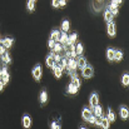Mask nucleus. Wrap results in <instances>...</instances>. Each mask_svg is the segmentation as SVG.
<instances>
[{
  "label": "nucleus",
  "mask_w": 129,
  "mask_h": 129,
  "mask_svg": "<svg viewBox=\"0 0 129 129\" xmlns=\"http://www.w3.org/2000/svg\"><path fill=\"white\" fill-rule=\"evenodd\" d=\"M45 61H46V65H48L49 68H53V67L55 65V60H54V58H53V55H51V54H49V55L46 56Z\"/></svg>",
  "instance_id": "obj_17"
},
{
  "label": "nucleus",
  "mask_w": 129,
  "mask_h": 129,
  "mask_svg": "<svg viewBox=\"0 0 129 129\" xmlns=\"http://www.w3.org/2000/svg\"><path fill=\"white\" fill-rule=\"evenodd\" d=\"M1 75H3V69H0V78H1Z\"/></svg>",
  "instance_id": "obj_37"
},
{
  "label": "nucleus",
  "mask_w": 129,
  "mask_h": 129,
  "mask_svg": "<svg viewBox=\"0 0 129 129\" xmlns=\"http://www.w3.org/2000/svg\"><path fill=\"white\" fill-rule=\"evenodd\" d=\"M98 1H103V0H98Z\"/></svg>",
  "instance_id": "obj_38"
},
{
  "label": "nucleus",
  "mask_w": 129,
  "mask_h": 129,
  "mask_svg": "<svg viewBox=\"0 0 129 129\" xmlns=\"http://www.w3.org/2000/svg\"><path fill=\"white\" fill-rule=\"evenodd\" d=\"M82 117H83V119H84L85 122H89V123L94 124V114H93V112H91L90 109L84 108V109L82 110Z\"/></svg>",
  "instance_id": "obj_1"
},
{
  "label": "nucleus",
  "mask_w": 129,
  "mask_h": 129,
  "mask_svg": "<svg viewBox=\"0 0 129 129\" xmlns=\"http://www.w3.org/2000/svg\"><path fill=\"white\" fill-rule=\"evenodd\" d=\"M4 85H5V84L3 83V80H0V91H1V90L4 89Z\"/></svg>",
  "instance_id": "obj_35"
},
{
  "label": "nucleus",
  "mask_w": 129,
  "mask_h": 129,
  "mask_svg": "<svg viewBox=\"0 0 129 129\" xmlns=\"http://www.w3.org/2000/svg\"><path fill=\"white\" fill-rule=\"evenodd\" d=\"M99 127H102V128H104V129H108L109 127H110V122L108 120V118L107 117H102V122H100V125Z\"/></svg>",
  "instance_id": "obj_14"
},
{
  "label": "nucleus",
  "mask_w": 129,
  "mask_h": 129,
  "mask_svg": "<svg viewBox=\"0 0 129 129\" xmlns=\"http://www.w3.org/2000/svg\"><path fill=\"white\" fill-rule=\"evenodd\" d=\"M107 118H108L109 122H115V114L113 113L112 108H108V115H107Z\"/></svg>",
  "instance_id": "obj_23"
},
{
  "label": "nucleus",
  "mask_w": 129,
  "mask_h": 129,
  "mask_svg": "<svg viewBox=\"0 0 129 129\" xmlns=\"http://www.w3.org/2000/svg\"><path fill=\"white\" fill-rule=\"evenodd\" d=\"M82 75H83L84 79H90V78L94 75V69H93V67L86 64L84 68H82Z\"/></svg>",
  "instance_id": "obj_2"
},
{
  "label": "nucleus",
  "mask_w": 129,
  "mask_h": 129,
  "mask_svg": "<svg viewBox=\"0 0 129 129\" xmlns=\"http://www.w3.org/2000/svg\"><path fill=\"white\" fill-rule=\"evenodd\" d=\"M42 73H43V70H42V67H40V65H35V68H34L33 72H31L33 78H34L37 82H39V80L42 79Z\"/></svg>",
  "instance_id": "obj_3"
},
{
  "label": "nucleus",
  "mask_w": 129,
  "mask_h": 129,
  "mask_svg": "<svg viewBox=\"0 0 129 129\" xmlns=\"http://www.w3.org/2000/svg\"><path fill=\"white\" fill-rule=\"evenodd\" d=\"M59 5H60V8L65 6L67 5V0H59Z\"/></svg>",
  "instance_id": "obj_33"
},
{
  "label": "nucleus",
  "mask_w": 129,
  "mask_h": 129,
  "mask_svg": "<svg viewBox=\"0 0 129 129\" xmlns=\"http://www.w3.org/2000/svg\"><path fill=\"white\" fill-rule=\"evenodd\" d=\"M34 1H37V0H34Z\"/></svg>",
  "instance_id": "obj_39"
},
{
  "label": "nucleus",
  "mask_w": 129,
  "mask_h": 129,
  "mask_svg": "<svg viewBox=\"0 0 129 129\" xmlns=\"http://www.w3.org/2000/svg\"><path fill=\"white\" fill-rule=\"evenodd\" d=\"M30 125H31V119H30V117L29 115H24L23 117V127L24 128H30Z\"/></svg>",
  "instance_id": "obj_12"
},
{
  "label": "nucleus",
  "mask_w": 129,
  "mask_h": 129,
  "mask_svg": "<svg viewBox=\"0 0 129 129\" xmlns=\"http://www.w3.org/2000/svg\"><path fill=\"white\" fill-rule=\"evenodd\" d=\"M123 51L122 50H114V60L115 61H120V60H123Z\"/></svg>",
  "instance_id": "obj_16"
},
{
  "label": "nucleus",
  "mask_w": 129,
  "mask_h": 129,
  "mask_svg": "<svg viewBox=\"0 0 129 129\" xmlns=\"http://www.w3.org/2000/svg\"><path fill=\"white\" fill-rule=\"evenodd\" d=\"M70 77H72V84H74L75 86L80 88V85H82V82H80V79L78 78L77 73H75V74H73V75H70Z\"/></svg>",
  "instance_id": "obj_15"
},
{
  "label": "nucleus",
  "mask_w": 129,
  "mask_h": 129,
  "mask_svg": "<svg viewBox=\"0 0 129 129\" xmlns=\"http://www.w3.org/2000/svg\"><path fill=\"white\" fill-rule=\"evenodd\" d=\"M77 39H78V35H77L75 33H73V34L68 35V42H67V44H65V45H68V44H75Z\"/></svg>",
  "instance_id": "obj_19"
},
{
  "label": "nucleus",
  "mask_w": 129,
  "mask_h": 129,
  "mask_svg": "<svg viewBox=\"0 0 129 129\" xmlns=\"http://www.w3.org/2000/svg\"><path fill=\"white\" fill-rule=\"evenodd\" d=\"M86 64H88V61H86V59L84 56H79V58H78V60H77V68L82 69V68L85 67Z\"/></svg>",
  "instance_id": "obj_11"
},
{
  "label": "nucleus",
  "mask_w": 129,
  "mask_h": 129,
  "mask_svg": "<svg viewBox=\"0 0 129 129\" xmlns=\"http://www.w3.org/2000/svg\"><path fill=\"white\" fill-rule=\"evenodd\" d=\"M107 31H108L109 37H115V34H117V26H115V24H114L113 21L108 23V28H107Z\"/></svg>",
  "instance_id": "obj_4"
},
{
  "label": "nucleus",
  "mask_w": 129,
  "mask_h": 129,
  "mask_svg": "<svg viewBox=\"0 0 129 129\" xmlns=\"http://www.w3.org/2000/svg\"><path fill=\"white\" fill-rule=\"evenodd\" d=\"M54 44H55V42H54L53 39H49V42H48V46H49V49H53Z\"/></svg>",
  "instance_id": "obj_32"
},
{
  "label": "nucleus",
  "mask_w": 129,
  "mask_h": 129,
  "mask_svg": "<svg viewBox=\"0 0 129 129\" xmlns=\"http://www.w3.org/2000/svg\"><path fill=\"white\" fill-rule=\"evenodd\" d=\"M50 128H53V129L61 128V123H60V120H59V122H51V124H50Z\"/></svg>",
  "instance_id": "obj_30"
},
{
  "label": "nucleus",
  "mask_w": 129,
  "mask_h": 129,
  "mask_svg": "<svg viewBox=\"0 0 129 129\" xmlns=\"http://www.w3.org/2000/svg\"><path fill=\"white\" fill-rule=\"evenodd\" d=\"M51 69H53V74H54V77H55L56 79H60V78H61V75H63V72H64V70H63L58 64H56V65H54Z\"/></svg>",
  "instance_id": "obj_5"
},
{
  "label": "nucleus",
  "mask_w": 129,
  "mask_h": 129,
  "mask_svg": "<svg viewBox=\"0 0 129 129\" xmlns=\"http://www.w3.org/2000/svg\"><path fill=\"white\" fill-rule=\"evenodd\" d=\"M59 35H60V31H59V30H53L51 34H50V39H53L54 42H58Z\"/></svg>",
  "instance_id": "obj_26"
},
{
  "label": "nucleus",
  "mask_w": 129,
  "mask_h": 129,
  "mask_svg": "<svg viewBox=\"0 0 129 129\" xmlns=\"http://www.w3.org/2000/svg\"><path fill=\"white\" fill-rule=\"evenodd\" d=\"M93 110H94V115H104V113H103V108L99 105V104H96L95 107H93Z\"/></svg>",
  "instance_id": "obj_18"
},
{
  "label": "nucleus",
  "mask_w": 129,
  "mask_h": 129,
  "mask_svg": "<svg viewBox=\"0 0 129 129\" xmlns=\"http://www.w3.org/2000/svg\"><path fill=\"white\" fill-rule=\"evenodd\" d=\"M122 84L124 86H128L129 85V75L125 73L123 77H122Z\"/></svg>",
  "instance_id": "obj_29"
},
{
  "label": "nucleus",
  "mask_w": 129,
  "mask_h": 129,
  "mask_svg": "<svg viewBox=\"0 0 129 129\" xmlns=\"http://www.w3.org/2000/svg\"><path fill=\"white\" fill-rule=\"evenodd\" d=\"M89 104H90L91 108L95 107L96 104H99V96H98L96 93H93V94L90 95V98H89Z\"/></svg>",
  "instance_id": "obj_7"
},
{
  "label": "nucleus",
  "mask_w": 129,
  "mask_h": 129,
  "mask_svg": "<svg viewBox=\"0 0 129 129\" xmlns=\"http://www.w3.org/2000/svg\"><path fill=\"white\" fill-rule=\"evenodd\" d=\"M119 113H120V117H122V119H124V120H127L129 117V110L125 108V107H120V110H119Z\"/></svg>",
  "instance_id": "obj_13"
},
{
  "label": "nucleus",
  "mask_w": 129,
  "mask_h": 129,
  "mask_svg": "<svg viewBox=\"0 0 129 129\" xmlns=\"http://www.w3.org/2000/svg\"><path fill=\"white\" fill-rule=\"evenodd\" d=\"M78 90H79V88H78V86H75L74 84H72V83H70V84L68 85V90H67V91H68L69 94H77V93H78Z\"/></svg>",
  "instance_id": "obj_21"
},
{
  "label": "nucleus",
  "mask_w": 129,
  "mask_h": 129,
  "mask_svg": "<svg viewBox=\"0 0 129 129\" xmlns=\"http://www.w3.org/2000/svg\"><path fill=\"white\" fill-rule=\"evenodd\" d=\"M4 53H5V48H4V46L1 45V43H0V55L4 54Z\"/></svg>",
  "instance_id": "obj_34"
},
{
  "label": "nucleus",
  "mask_w": 129,
  "mask_h": 129,
  "mask_svg": "<svg viewBox=\"0 0 129 129\" xmlns=\"http://www.w3.org/2000/svg\"><path fill=\"white\" fill-rule=\"evenodd\" d=\"M70 29V23H69V20H63V23H61V30L63 31H68Z\"/></svg>",
  "instance_id": "obj_25"
},
{
  "label": "nucleus",
  "mask_w": 129,
  "mask_h": 129,
  "mask_svg": "<svg viewBox=\"0 0 129 129\" xmlns=\"http://www.w3.org/2000/svg\"><path fill=\"white\" fill-rule=\"evenodd\" d=\"M0 43H1V45H3L5 49H9V48H11V45L14 44V39H13V38H5V39L0 40Z\"/></svg>",
  "instance_id": "obj_8"
},
{
  "label": "nucleus",
  "mask_w": 129,
  "mask_h": 129,
  "mask_svg": "<svg viewBox=\"0 0 129 129\" xmlns=\"http://www.w3.org/2000/svg\"><path fill=\"white\" fill-rule=\"evenodd\" d=\"M0 56H1L3 63H5V64H10V63H11V58H10L9 53H4V54H1Z\"/></svg>",
  "instance_id": "obj_20"
},
{
  "label": "nucleus",
  "mask_w": 129,
  "mask_h": 129,
  "mask_svg": "<svg viewBox=\"0 0 129 129\" xmlns=\"http://www.w3.org/2000/svg\"><path fill=\"white\" fill-rule=\"evenodd\" d=\"M58 42L61 44L63 46L67 44V42H68V34H67V31H61L60 33V35H59V39H58Z\"/></svg>",
  "instance_id": "obj_10"
},
{
  "label": "nucleus",
  "mask_w": 129,
  "mask_h": 129,
  "mask_svg": "<svg viewBox=\"0 0 129 129\" xmlns=\"http://www.w3.org/2000/svg\"><path fill=\"white\" fill-rule=\"evenodd\" d=\"M118 5H119V4H118L115 0H112L110 4H109V6H108V9L112 11V14H113L114 16L118 14Z\"/></svg>",
  "instance_id": "obj_6"
},
{
  "label": "nucleus",
  "mask_w": 129,
  "mask_h": 129,
  "mask_svg": "<svg viewBox=\"0 0 129 129\" xmlns=\"http://www.w3.org/2000/svg\"><path fill=\"white\" fill-rule=\"evenodd\" d=\"M115 1H117L118 4H122V3H123V0H115Z\"/></svg>",
  "instance_id": "obj_36"
},
{
  "label": "nucleus",
  "mask_w": 129,
  "mask_h": 129,
  "mask_svg": "<svg viewBox=\"0 0 129 129\" xmlns=\"http://www.w3.org/2000/svg\"><path fill=\"white\" fill-rule=\"evenodd\" d=\"M83 51H84V46H83V44L82 43L77 44V46H75V54H77V55H82Z\"/></svg>",
  "instance_id": "obj_24"
},
{
  "label": "nucleus",
  "mask_w": 129,
  "mask_h": 129,
  "mask_svg": "<svg viewBox=\"0 0 129 129\" xmlns=\"http://www.w3.org/2000/svg\"><path fill=\"white\" fill-rule=\"evenodd\" d=\"M46 102H48V93L45 90H42V93H40V103L45 104Z\"/></svg>",
  "instance_id": "obj_27"
},
{
  "label": "nucleus",
  "mask_w": 129,
  "mask_h": 129,
  "mask_svg": "<svg viewBox=\"0 0 129 129\" xmlns=\"http://www.w3.org/2000/svg\"><path fill=\"white\" fill-rule=\"evenodd\" d=\"M107 59H108L109 61H113V60H114V49L109 48V49L107 50Z\"/></svg>",
  "instance_id": "obj_22"
},
{
  "label": "nucleus",
  "mask_w": 129,
  "mask_h": 129,
  "mask_svg": "<svg viewBox=\"0 0 129 129\" xmlns=\"http://www.w3.org/2000/svg\"><path fill=\"white\" fill-rule=\"evenodd\" d=\"M51 5H53V8H60L59 0H53V1H51Z\"/></svg>",
  "instance_id": "obj_31"
},
{
  "label": "nucleus",
  "mask_w": 129,
  "mask_h": 129,
  "mask_svg": "<svg viewBox=\"0 0 129 129\" xmlns=\"http://www.w3.org/2000/svg\"><path fill=\"white\" fill-rule=\"evenodd\" d=\"M113 18H114V15H113L112 11L107 8L105 11H104V20H105L107 23H110V21H113Z\"/></svg>",
  "instance_id": "obj_9"
},
{
  "label": "nucleus",
  "mask_w": 129,
  "mask_h": 129,
  "mask_svg": "<svg viewBox=\"0 0 129 129\" xmlns=\"http://www.w3.org/2000/svg\"><path fill=\"white\" fill-rule=\"evenodd\" d=\"M26 8H28L29 11H33V10L35 9V1H34V0H29L28 4H26Z\"/></svg>",
  "instance_id": "obj_28"
}]
</instances>
